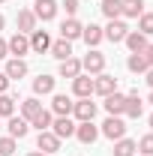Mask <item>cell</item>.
Masks as SVG:
<instances>
[{
	"label": "cell",
	"instance_id": "83f0119b",
	"mask_svg": "<svg viewBox=\"0 0 153 156\" xmlns=\"http://www.w3.org/2000/svg\"><path fill=\"white\" fill-rule=\"evenodd\" d=\"M126 69H129V72H135V75H144L150 66H147L144 54H129V60H126Z\"/></svg>",
	"mask_w": 153,
	"mask_h": 156
},
{
	"label": "cell",
	"instance_id": "d6986e66",
	"mask_svg": "<svg viewBox=\"0 0 153 156\" xmlns=\"http://www.w3.org/2000/svg\"><path fill=\"white\" fill-rule=\"evenodd\" d=\"M81 39L87 42V48H96V45L105 39V33H102V27H99V24H93V21H90V24L81 30Z\"/></svg>",
	"mask_w": 153,
	"mask_h": 156
},
{
	"label": "cell",
	"instance_id": "1f68e13d",
	"mask_svg": "<svg viewBox=\"0 0 153 156\" xmlns=\"http://www.w3.org/2000/svg\"><path fill=\"white\" fill-rule=\"evenodd\" d=\"M138 30L144 36H153V12H141L138 15Z\"/></svg>",
	"mask_w": 153,
	"mask_h": 156
},
{
	"label": "cell",
	"instance_id": "603a6c76",
	"mask_svg": "<svg viewBox=\"0 0 153 156\" xmlns=\"http://www.w3.org/2000/svg\"><path fill=\"white\" fill-rule=\"evenodd\" d=\"M54 84H57L54 75H39L36 81H33V93H36V96H48V93H54Z\"/></svg>",
	"mask_w": 153,
	"mask_h": 156
},
{
	"label": "cell",
	"instance_id": "ab89813d",
	"mask_svg": "<svg viewBox=\"0 0 153 156\" xmlns=\"http://www.w3.org/2000/svg\"><path fill=\"white\" fill-rule=\"evenodd\" d=\"M27 156H48V153H42V150H33V153H27Z\"/></svg>",
	"mask_w": 153,
	"mask_h": 156
},
{
	"label": "cell",
	"instance_id": "f35d334b",
	"mask_svg": "<svg viewBox=\"0 0 153 156\" xmlns=\"http://www.w3.org/2000/svg\"><path fill=\"white\" fill-rule=\"evenodd\" d=\"M144 75H147V84H150V90H153V66L147 69V72H144Z\"/></svg>",
	"mask_w": 153,
	"mask_h": 156
},
{
	"label": "cell",
	"instance_id": "e0dca14e",
	"mask_svg": "<svg viewBox=\"0 0 153 156\" xmlns=\"http://www.w3.org/2000/svg\"><path fill=\"white\" fill-rule=\"evenodd\" d=\"M3 75L9 78V81H21V78L27 75V63L21 57H12L9 63H6V69H3Z\"/></svg>",
	"mask_w": 153,
	"mask_h": 156
},
{
	"label": "cell",
	"instance_id": "cb8c5ba5",
	"mask_svg": "<svg viewBox=\"0 0 153 156\" xmlns=\"http://www.w3.org/2000/svg\"><path fill=\"white\" fill-rule=\"evenodd\" d=\"M75 75H81V60L78 57L60 60V78H75Z\"/></svg>",
	"mask_w": 153,
	"mask_h": 156
},
{
	"label": "cell",
	"instance_id": "ee69618b",
	"mask_svg": "<svg viewBox=\"0 0 153 156\" xmlns=\"http://www.w3.org/2000/svg\"><path fill=\"white\" fill-rule=\"evenodd\" d=\"M0 3H6V0H0Z\"/></svg>",
	"mask_w": 153,
	"mask_h": 156
},
{
	"label": "cell",
	"instance_id": "b9f144b4",
	"mask_svg": "<svg viewBox=\"0 0 153 156\" xmlns=\"http://www.w3.org/2000/svg\"><path fill=\"white\" fill-rule=\"evenodd\" d=\"M150 132H153V114H150Z\"/></svg>",
	"mask_w": 153,
	"mask_h": 156
},
{
	"label": "cell",
	"instance_id": "5b68a950",
	"mask_svg": "<svg viewBox=\"0 0 153 156\" xmlns=\"http://www.w3.org/2000/svg\"><path fill=\"white\" fill-rule=\"evenodd\" d=\"M114 90H117V78H114V75H105V72H99V75L93 78V93H99L102 99L111 96Z\"/></svg>",
	"mask_w": 153,
	"mask_h": 156
},
{
	"label": "cell",
	"instance_id": "e575fe53",
	"mask_svg": "<svg viewBox=\"0 0 153 156\" xmlns=\"http://www.w3.org/2000/svg\"><path fill=\"white\" fill-rule=\"evenodd\" d=\"M63 9H66V15H69V18H75V12H78V0H63Z\"/></svg>",
	"mask_w": 153,
	"mask_h": 156
},
{
	"label": "cell",
	"instance_id": "9a60e30c",
	"mask_svg": "<svg viewBox=\"0 0 153 156\" xmlns=\"http://www.w3.org/2000/svg\"><path fill=\"white\" fill-rule=\"evenodd\" d=\"M15 24H18V33H33L36 30V15H33V9H18V18H15Z\"/></svg>",
	"mask_w": 153,
	"mask_h": 156
},
{
	"label": "cell",
	"instance_id": "d4e9b609",
	"mask_svg": "<svg viewBox=\"0 0 153 156\" xmlns=\"http://www.w3.org/2000/svg\"><path fill=\"white\" fill-rule=\"evenodd\" d=\"M39 111H42V102H39L36 96H30V99H24V102H21V117H24L27 123H30Z\"/></svg>",
	"mask_w": 153,
	"mask_h": 156
},
{
	"label": "cell",
	"instance_id": "f546056e",
	"mask_svg": "<svg viewBox=\"0 0 153 156\" xmlns=\"http://www.w3.org/2000/svg\"><path fill=\"white\" fill-rule=\"evenodd\" d=\"M99 9H102V15H105L108 21H111V18H120V0H102Z\"/></svg>",
	"mask_w": 153,
	"mask_h": 156
},
{
	"label": "cell",
	"instance_id": "60d3db41",
	"mask_svg": "<svg viewBox=\"0 0 153 156\" xmlns=\"http://www.w3.org/2000/svg\"><path fill=\"white\" fill-rule=\"evenodd\" d=\"M3 27H6V18H3V12H0V30H3Z\"/></svg>",
	"mask_w": 153,
	"mask_h": 156
},
{
	"label": "cell",
	"instance_id": "ac0fdd59",
	"mask_svg": "<svg viewBox=\"0 0 153 156\" xmlns=\"http://www.w3.org/2000/svg\"><path fill=\"white\" fill-rule=\"evenodd\" d=\"M75 138L81 144H93L96 138H99V129L93 126V120H87V123H78L75 126Z\"/></svg>",
	"mask_w": 153,
	"mask_h": 156
},
{
	"label": "cell",
	"instance_id": "74e56055",
	"mask_svg": "<svg viewBox=\"0 0 153 156\" xmlns=\"http://www.w3.org/2000/svg\"><path fill=\"white\" fill-rule=\"evenodd\" d=\"M6 54H9V48H6V39H0V60L6 57Z\"/></svg>",
	"mask_w": 153,
	"mask_h": 156
},
{
	"label": "cell",
	"instance_id": "7c38bea8",
	"mask_svg": "<svg viewBox=\"0 0 153 156\" xmlns=\"http://www.w3.org/2000/svg\"><path fill=\"white\" fill-rule=\"evenodd\" d=\"M51 42H54V39L48 36V30H33V33H30V51L45 54V51L51 48Z\"/></svg>",
	"mask_w": 153,
	"mask_h": 156
},
{
	"label": "cell",
	"instance_id": "2e32d148",
	"mask_svg": "<svg viewBox=\"0 0 153 156\" xmlns=\"http://www.w3.org/2000/svg\"><path fill=\"white\" fill-rule=\"evenodd\" d=\"M123 42H126V48H129L132 54H141V51H144V48L150 45V42H147V36H144L141 30H129V33H126V39H123Z\"/></svg>",
	"mask_w": 153,
	"mask_h": 156
},
{
	"label": "cell",
	"instance_id": "30bf717a",
	"mask_svg": "<svg viewBox=\"0 0 153 156\" xmlns=\"http://www.w3.org/2000/svg\"><path fill=\"white\" fill-rule=\"evenodd\" d=\"M57 0H36V6H33V15H36V21H51L54 15H57Z\"/></svg>",
	"mask_w": 153,
	"mask_h": 156
},
{
	"label": "cell",
	"instance_id": "4dcf8cb0",
	"mask_svg": "<svg viewBox=\"0 0 153 156\" xmlns=\"http://www.w3.org/2000/svg\"><path fill=\"white\" fill-rule=\"evenodd\" d=\"M15 114V99L9 93H0V117H12Z\"/></svg>",
	"mask_w": 153,
	"mask_h": 156
},
{
	"label": "cell",
	"instance_id": "7bdbcfd3",
	"mask_svg": "<svg viewBox=\"0 0 153 156\" xmlns=\"http://www.w3.org/2000/svg\"><path fill=\"white\" fill-rule=\"evenodd\" d=\"M150 105H153V90H150Z\"/></svg>",
	"mask_w": 153,
	"mask_h": 156
},
{
	"label": "cell",
	"instance_id": "3957f363",
	"mask_svg": "<svg viewBox=\"0 0 153 156\" xmlns=\"http://www.w3.org/2000/svg\"><path fill=\"white\" fill-rule=\"evenodd\" d=\"M102 33H105L108 42H123L126 33H129V27H126V21H123V18H111V21H108V27H102Z\"/></svg>",
	"mask_w": 153,
	"mask_h": 156
},
{
	"label": "cell",
	"instance_id": "d6a6232c",
	"mask_svg": "<svg viewBox=\"0 0 153 156\" xmlns=\"http://www.w3.org/2000/svg\"><path fill=\"white\" fill-rule=\"evenodd\" d=\"M138 150H141V156H153V132H147V135H141L138 141Z\"/></svg>",
	"mask_w": 153,
	"mask_h": 156
},
{
	"label": "cell",
	"instance_id": "836d02e7",
	"mask_svg": "<svg viewBox=\"0 0 153 156\" xmlns=\"http://www.w3.org/2000/svg\"><path fill=\"white\" fill-rule=\"evenodd\" d=\"M15 150H18V147H15V138H0V156H12L15 153Z\"/></svg>",
	"mask_w": 153,
	"mask_h": 156
},
{
	"label": "cell",
	"instance_id": "d590c367",
	"mask_svg": "<svg viewBox=\"0 0 153 156\" xmlns=\"http://www.w3.org/2000/svg\"><path fill=\"white\" fill-rule=\"evenodd\" d=\"M141 54H144V60H147V66H153V45H147Z\"/></svg>",
	"mask_w": 153,
	"mask_h": 156
},
{
	"label": "cell",
	"instance_id": "4fadbf2b",
	"mask_svg": "<svg viewBox=\"0 0 153 156\" xmlns=\"http://www.w3.org/2000/svg\"><path fill=\"white\" fill-rule=\"evenodd\" d=\"M81 30H84V24H81L78 18H66L63 24H60V39L75 42V39H81Z\"/></svg>",
	"mask_w": 153,
	"mask_h": 156
},
{
	"label": "cell",
	"instance_id": "ffe728a7",
	"mask_svg": "<svg viewBox=\"0 0 153 156\" xmlns=\"http://www.w3.org/2000/svg\"><path fill=\"white\" fill-rule=\"evenodd\" d=\"M126 117H132V120H138V117L144 114V102H141V96H138V90H132L129 96H126V111H123Z\"/></svg>",
	"mask_w": 153,
	"mask_h": 156
},
{
	"label": "cell",
	"instance_id": "9c48e42d",
	"mask_svg": "<svg viewBox=\"0 0 153 156\" xmlns=\"http://www.w3.org/2000/svg\"><path fill=\"white\" fill-rule=\"evenodd\" d=\"M75 120H69V117H54V123H51V132L63 141V138H72L75 135Z\"/></svg>",
	"mask_w": 153,
	"mask_h": 156
},
{
	"label": "cell",
	"instance_id": "484cf974",
	"mask_svg": "<svg viewBox=\"0 0 153 156\" xmlns=\"http://www.w3.org/2000/svg\"><path fill=\"white\" fill-rule=\"evenodd\" d=\"M135 150H138V144H135L132 138H117L114 141V156H135Z\"/></svg>",
	"mask_w": 153,
	"mask_h": 156
},
{
	"label": "cell",
	"instance_id": "6da1fadb",
	"mask_svg": "<svg viewBox=\"0 0 153 156\" xmlns=\"http://www.w3.org/2000/svg\"><path fill=\"white\" fill-rule=\"evenodd\" d=\"M81 72H87V75H99V72H105V54L96 51V48H90V51L81 57Z\"/></svg>",
	"mask_w": 153,
	"mask_h": 156
},
{
	"label": "cell",
	"instance_id": "277c9868",
	"mask_svg": "<svg viewBox=\"0 0 153 156\" xmlns=\"http://www.w3.org/2000/svg\"><path fill=\"white\" fill-rule=\"evenodd\" d=\"M72 96H78V99L93 96V78L87 75V72H81V75L72 78Z\"/></svg>",
	"mask_w": 153,
	"mask_h": 156
},
{
	"label": "cell",
	"instance_id": "f1b7e54d",
	"mask_svg": "<svg viewBox=\"0 0 153 156\" xmlns=\"http://www.w3.org/2000/svg\"><path fill=\"white\" fill-rule=\"evenodd\" d=\"M51 123H54V114H51V111H45V108H42V111H39V114L33 117V120H30V126H36L39 132L51 129Z\"/></svg>",
	"mask_w": 153,
	"mask_h": 156
},
{
	"label": "cell",
	"instance_id": "52a82bcc",
	"mask_svg": "<svg viewBox=\"0 0 153 156\" xmlns=\"http://www.w3.org/2000/svg\"><path fill=\"white\" fill-rule=\"evenodd\" d=\"M6 48H9L12 57H24V54L30 51V36H27V33H15L12 39H6Z\"/></svg>",
	"mask_w": 153,
	"mask_h": 156
},
{
	"label": "cell",
	"instance_id": "8fae6325",
	"mask_svg": "<svg viewBox=\"0 0 153 156\" xmlns=\"http://www.w3.org/2000/svg\"><path fill=\"white\" fill-rule=\"evenodd\" d=\"M36 147L42 150V153H57V150H60V138L54 135L51 129H45V132L36 135Z\"/></svg>",
	"mask_w": 153,
	"mask_h": 156
},
{
	"label": "cell",
	"instance_id": "ba28073f",
	"mask_svg": "<svg viewBox=\"0 0 153 156\" xmlns=\"http://www.w3.org/2000/svg\"><path fill=\"white\" fill-rule=\"evenodd\" d=\"M72 96H66V93H54V99H51V114L54 117H69L72 114Z\"/></svg>",
	"mask_w": 153,
	"mask_h": 156
},
{
	"label": "cell",
	"instance_id": "5bb4252c",
	"mask_svg": "<svg viewBox=\"0 0 153 156\" xmlns=\"http://www.w3.org/2000/svg\"><path fill=\"white\" fill-rule=\"evenodd\" d=\"M105 111L111 117H123V111H126V96L123 93H111V96H105Z\"/></svg>",
	"mask_w": 153,
	"mask_h": 156
},
{
	"label": "cell",
	"instance_id": "7402d4cb",
	"mask_svg": "<svg viewBox=\"0 0 153 156\" xmlns=\"http://www.w3.org/2000/svg\"><path fill=\"white\" fill-rule=\"evenodd\" d=\"M144 12V0H120V18H138Z\"/></svg>",
	"mask_w": 153,
	"mask_h": 156
},
{
	"label": "cell",
	"instance_id": "44dd1931",
	"mask_svg": "<svg viewBox=\"0 0 153 156\" xmlns=\"http://www.w3.org/2000/svg\"><path fill=\"white\" fill-rule=\"evenodd\" d=\"M6 120H9V123H6V129H9V138H24L27 135V129H30V123H27V120H24V117H6Z\"/></svg>",
	"mask_w": 153,
	"mask_h": 156
},
{
	"label": "cell",
	"instance_id": "8d00e7d4",
	"mask_svg": "<svg viewBox=\"0 0 153 156\" xmlns=\"http://www.w3.org/2000/svg\"><path fill=\"white\" fill-rule=\"evenodd\" d=\"M6 90H9V78L0 72V93H6Z\"/></svg>",
	"mask_w": 153,
	"mask_h": 156
},
{
	"label": "cell",
	"instance_id": "8992f818",
	"mask_svg": "<svg viewBox=\"0 0 153 156\" xmlns=\"http://www.w3.org/2000/svg\"><path fill=\"white\" fill-rule=\"evenodd\" d=\"M72 114H75L78 123L93 120V117H96V102H90V96H87V99H78L75 105H72Z\"/></svg>",
	"mask_w": 153,
	"mask_h": 156
},
{
	"label": "cell",
	"instance_id": "7a4b0ae2",
	"mask_svg": "<svg viewBox=\"0 0 153 156\" xmlns=\"http://www.w3.org/2000/svg\"><path fill=\"white\" fill-rule=\"evenodd\" d=\"M105 138H111V141H117V138L126 135V123H123V117H111L108 114V120L102 123V129H99Z\"/></svg>",
	"mask_w": 153,
	"mask_h": 156
},
{
	"label": "cell",
	"instance_id": "4316f807",
	"mask_svg": "<svg viewBox=\"0 0 153 156\" xmlns=\"http://www.w3.org/2000/svg\"><path fill=\"white\" fill-rule=\"evenodd\" d=\"M48 51H51L57 60H66V57H72V42H69V39H57V42H51Z\"/></svg>",
	"mask_w": 153,
	"mask_h": 156
}]
</instances>
